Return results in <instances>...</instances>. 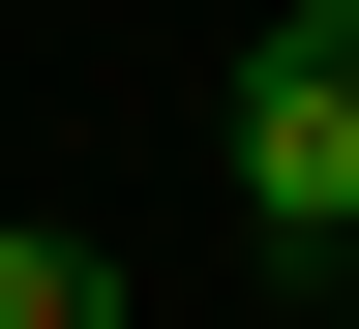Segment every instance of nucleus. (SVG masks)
Masks as SVG:
<instances>
[{
    "mask_svg": "<svg viewBox=\"0 0 359 329\" xmlns=\"http://www.w3.org/2000/svg\"><path fill=\"white\" fill-rule=\"evenodd\" d=\"M240 210L269 240H359V0H269L240 30Z\"/></svg>",
    "mask_w": 359,
    "mask_h": 329,
    "instance_id": "1",
    "label": "nucleus"
},
{
    "mask_svg": "<svg viewBox=\"0 0 359 329\" xmlns=\"http://www.w3.org/2000/svg\"><path fill=\"white\" fill-rule=\"evenodd\" d=\"M0 329H120V269H90V240H30V210H0Z\"/></svg>",
    "mask_w": 359,
    "mask_h": 329,
    "instance_id": "2",
    "label": "nucleus"
}]
</instances>
